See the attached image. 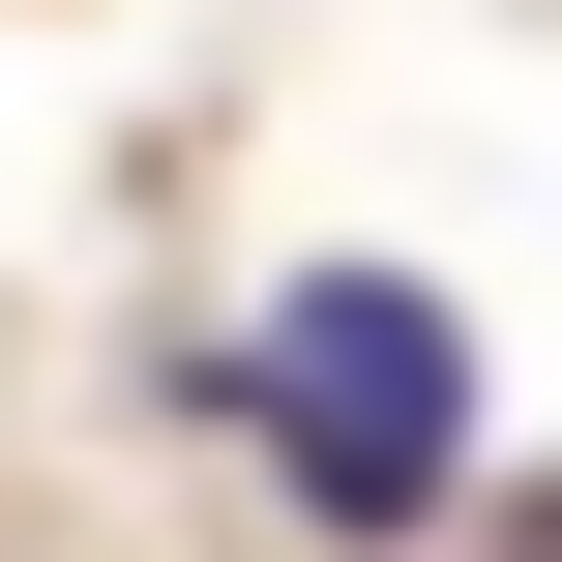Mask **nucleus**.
I'll list each match as a JSON object with an SVG mask.
<instances>
[{"instance_id":"1","label":"nucleus","mask_w":562,"mask_h":562,"mask_svg":"<svg viewBox=\"0 0 562 562\" xmlns=\"http://www.w3.org/2000/svg\"><path fill=\"white\" fill-rule=\"evenodd\" d=\"M267 474L326 504V533H445L474 504V326L415 296V267H326V296H267Z\"/></svg>"}]
</instances>
